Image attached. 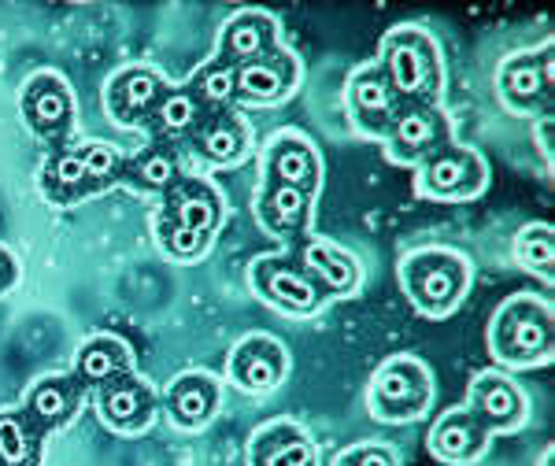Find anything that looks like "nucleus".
I'll list each match as a JSON object with an SVG mask.
<instances>
[{"label": "nucleus", "mask_w": 555, "mask_h": 466, "mask_svg": "<svg viewBox=\"0 0 555 466\" xmlns=\"http://www.w3.org/2000/svg\"><path fill=\"white\" fill-rule=\"evenodd\" d=\"M41 190L56 204H75V200L93 196L96 190H93V182H89L82 148H60L41 170Z\"/></svg>", "instance_id": "obj_29"}, {"label": "nucleus", "mask_w": 555, "mask_h": 466, "mask_svg": "<svg viewBox=\"0 0 555 466\" xmlns=\"http://www.w3.org/2000/svg\"><path fill=\"white\" fill-rule=\"evenodd\" d=\"M248 282H253L256 297L263 303H271L274 311L293 319H308L326 303V297L315 289L308 274H304L300 259L293 253H271L259 256L248 267Z\"/></svg>", "instance_id": "obj_7"}, {"label": "nucleus", "mask_w": 555, "mask_h": 466, "mask_svg": "<svg viewBox=\"0 0 555 466\" xmlns=\"http://www.w3.org/2000/svg\"><path fill=\"white\" fill-rule=\"evenodd\" d=\"M248 466H319V444L300 423L274 418L248 441Z\"/></svg>", "instance_id": "obj_23"}, {"label": "nucleus", "mask_w": 555, "mask_h": 466, "mask_svg": "<svg viewBox=\"0 0 555 466\" xmlns=\"http://www.w3.org/2000/svg\"><path fill=\"white\" fill-rule=\"evenodd\" d=\"M193 96L204 104V112H222V107H237V67L227 60L211 56L190 75Z\"/></svg>", "instance_id": "obj_30"}, {"label": "nucleus", "mask_w": 555, "mask_h": 466, "mask_svg": "<svg viewBox=\"0 0 555 466\" xmlns=\"http://www.w3.org/2000/svg\"><path fill=\"white\" fill-rule=\"evenodd\" d=\"M219 400H222V385H219L215 374L185 371V374H178L171 385H167L164 407H167L171 426L185 429V433H196V429H204L215 418Z\"/></svg>", "instance_id": "obj_22"}, {"label": "nucleus", "mask_w": 555, "mask_h": 466, "mask_svg": "<svg viewBox=\"0 0 555 466\" xmlns=\"http://www.w3.org/2000/svg\"><path fill=\"white\" fill-rule=\"evenodd\" d=\"M293 256L300 259L304 274L315 282V289L326 300L356 297V293H360V282H363L360 259L352 253H345L341 245H334V241L311 233V237H304L300 245H293Z\"/></svg>", "instance_id": "obj_17"}, {"label": "nucleus", "mask_w": 555, "mask_h": 466, "mask_svg": "<svg viewBox=\"0 0 555 466\" xmlns=\"http://www.w3.org/2000/svg\"><path fill=\"white\" fill-rule=\"evenodd\" d=\"M400 289L423 319H449L470 289V259L455 248H415L400 259Z\"/></svg>", "instance_id": "obj_3"}, {"label": "nucleus", "mask_w": 555, "mask_h": 466, "mask_svg": "<svg viewBox=\"0 0 555 466\" xmlns=\"http://www.w3.org/2000/svg\"><path fill=\"white\" fill-rule=\"evenodd\" d=\"M23 119L44 141L67 138L70 122H75V96L64 78L49 75V70L34 75L23 89Z\"/></svg>", "instance_id": "obj_21"}, {"label": "nucleus", "mask_w": 555, "mask_h": 466, "mask_svg": "<svg viewBox=\"0 0 555 466\" xmlns=\"http://www.w3.org/2000/svg\"><path fill=\"white\" fill-rule=\"evenodd\" d=\"M378 67L400 104H441L444 60L434 34L415 23L392 26L382 38Z\"/></svg>", "instance_id": "obj_2"}, {"label": "nucleus", "mask_w": 555, "mask_h": 466, "mask_svg": "<svg viewBox=\"0 0 555 466\" xmlns=\"http://www.w3.org/2000/svg\"><path fill=\"white\" fill-rule=\"evenodd\" d=\"M15 277H20V271H15V259L8 256V248H4V245H0V293L12 289Z\"/></svg>", "instance_id": "obj_36"}, {"label": "nucleus", "mask_w": 555, "mask_h": 466, "mask_svg": "<svg viewBox=\"0 0 555 466\" xmlns=\"http://www.w3.org/2000/svg\"><path fill=\"white\" fill-rule=\"evenodd\" d=\"M171 89L164 75L156 67H145V64H133V67H122L119 75L107 82L104 89V107L119 127H149L152 112L156 104L164 101V93Z\"/></svg>", "instance_id": "obj_15"}, {"label": "nucleus", "mask_w": 555, "mask_h": 466, "mask_svg": "<svg viewBox=\"0 0 555 466\" xmlns=\"http://www.w3.org/2000/svg\"><path fill=\"white\" fill-rule=\"evenodd\" d=\"M397 93H392L389 78L382 75L378 60L371 64H360L348 75L345 82V112H348V122L360 138H371V141H382V133L389 130L392 115L400 112Z\"/></svg>", "instance_id": "obj_11"}, {"label": "nucleus", "mask_w": 555, "mask_h": 466, "mask_svg": "<svg viewBox=\"0 0 555 466\" xmlns=\"http://www.w3.org/2000/svg\"><path fill=\"white\" fill-rule=\"evenodd\" d=\"M334 466H397V452H392L389 444L363 441V444L345 448V452L334 459Z\"/></svg>", "instance_id": "obj_34"}, {"label": "nucleus", "mask_w": 555, "mask_h": 466, "mask_svg": "<svg viewBox=\"0 0 555 466\" xmlns=\"http://www.w3.org/2000/svg\"><path fill=\"white\" fill-rule=\"evenodd\" d=\"M452 119L441 104H404L382 133L385 156L400 167H418L437 148L452 145Z\"/></svg>", "instance_id": "obj_8"}, {"label": "nucleus", "mask_w": 555, "mask_h": 466, "mask_svg": "<svg viewBox=\"0 0 555 466\" xmlns=\"http://www.w3.org/2000/svg\"><path fill=\"white\" fill-rule=\"evenodd\" d=\"M82 148V159H86V170H89V182H93V190L101 193L107 185L122 182V152L104 145V141H89V145H78Z\"/></svg>", "instance_id": "obj_33"}, {"label": "nucleus", "mask_w": 555, "mask_h": 466, "mask_svg": "<svg viewBox=\"0 0 555 466\" xmlns=\"http://www.w3.org/2000/svg\"><path fill=\"white\" fill-rule=\"evenodd\" d=\"M82 392L86 385L75 378V374H56V378H41L26 392V407L23 415L30 418L41 433H52V429L67 426L75 418V411L82 407Z\"/></svg>", "instance_id": "obj_25"}, {"label": "nucleus", "mask_w": 555, "mask_h": 466, "mask_svg": "<svg viewBox=\"0 0 555 466\" xmlns=\"http://www.w3.org/2000/svg\"><path fill=\"white\" fill-rule=\"evenodd\" d=\"M463 407L492 433H515L530 418V400L522 385L504 371H478L467 385V403Z\"/></svg>", "instance_id": "obj_10"}, {"label": "nucleus", "mask_w": 555, "mask_h": 466, "mask_svg": "<svg viewBox=\"0 0 555 466\" xmlns=\"http://www.w3.org/2000/svg\"><path fill=\"white\" fill-rule=\"evenodd\" d=\"M489 185V164L478 148L470 145H452L437 148L434 156H426L423 164L415 167V193L423 200H437V204H463L481 196Z\"/></svg>", "instance_id": "obj_5"}, {"label": "nucleus", "mask_w": 555, "mask_h": 466, "mask_svg": "<svg viewBox=\"0 0 555 466\" xmlns=\"http://www.w3.org/2000/svg\"><path fill=\"white\" fill-rule=\"evenodd\" d=\"M289 374V352L271 334H248L234 345L227 360V378L248 397H267Z\"/></svg>", "instance_id": "obj_13"}, {"label": "nucleus", "mask_w": 555, "mask_h": 466, "mask_svg": "<svg viewBox=\"0 0 555 466\" xmlns=\"http://www.w3.org/2000/svg\"><path fill=\"white\" fill-rule=\"evenodd\" d=\"M537 145H541L544 164H552V115H541V119H537Z\"/></svg>", "instance_id": "obj_35"}, {"label": "nucleus", "mask_w": 555, "mask_h": 466, "mask_svg": "<svg viewBox=\"0 0 555 466\" xmlns=\"http://www.w3.org/2000/svg\"><path fill=\"white\" fill-rule=\"evenodd\" d=\"M222 215H227V204H222V193L215 190L208 178L182 174L171 190L164 193V204H159V211H156V226L215 241V233L222 226Z\"/></svg>", "instance_id": "obj_9"}, {"label": "nucleus", "mask_w": 555, "mask_h": 466, "mask_svg": "<svg viewBox=\"0 0 555 466\" xmlns=\"http://www.w3.org/2000/svg\"><path fill=\"white\" fill-rule=\"evenodd\" d=\"M204 115L208 112H204V104L193 96L190 86H171L149 119L152 141H167V145H171L175 138H190V133L201 127Z\"/></svg>", "instance_id": "obj_28"}, {"label": "nucleus", "mask_w": 555, "mask_h": 466, "mask_svg": "<svg viewBox=\"0 0 555 466\" xmlns=\"http://www.w3.org/2000/svg\"><path fill=\"white\" fill-rule=\"evenodd\" d=\"M96 411H101V423L107 429L122 437H133V433H145L152 426L159 411V397L156 389L138 378V374H119V378L96 385Z\"/></svg>", "instance_id": "obj_14"}, {"label": "nucleus", "mask_w": 555, "mask_h": 466, "mask_svg": "<svg viewBox=\"0 0 555 466\" xmlns=\"http://www.w3.org/2000/svg\"><path fill=\"white\" fill-rule=\"evenodd\" d=\"M496 93L507 112L515 115H552V93H555V44L544 41L537 49L512 52L496 67Z\"/></svg>", "instance_id": "obj_6"}, {"label": "nucleus", "mask_w": 555, "mask_h": 466, "mask_svg": "<svg viewBox=\"0 0 555 466\" xmlns=\"http://www.w3.org/2000/svg\"><path fill=\"white\" fill-rule=\"evenodd\" d=\"M282 49V26L271 12L263 8H237L219 30V44H215V56L227 60V64H253L259 56H271Z\"/></svg>", "instance_id": "obj_18"}, {"label": "nucleus", "mask_w": 555, "mask_h": 466, "mask_svg": "<svg viewBox=\"0 0 555 466\" xmlns=\"http://www.w3.org/2000/svg\"><path fill=\"white\" fill-rule=\"evenodd\" d=\"M259 167H263V178H259V182L289 185V190L319 196L322 156H319V148L311 145V138H304L300 130H278L274 138L263 145Z\"/></svg>", "instance_id": "obj_12"}, {"label": "nucleus", "mask_w": 555, "mask_h": 466, "mask_svg": "<svg viewBox=\"0 0 555 466\" xmlns=\"http://www.w3.org/2000/svg\"><path fill=\"white\" fill-rule=\"evenodd\" d=\"M515 259L541 282L555 277V233L548 222H530L515 233Z\"/></svg>", "instance_id": "obj_32"}, {"label": "nucleus", "mask_w": 555, "mask_h": 466, "mask_svg": "<svg viewBox=\"0 0 555 466\" xmlns=\"http://www.w3.org/2000/svg\"><path fill=\"white\" fill-rule=\"evenodd\" d=\"M182 174H185L182 159H178L175 145H167V141H152V145L141 148L138 156L122 159V182L138 185V190H145V193L164 196Z\"/></svg>", "instance_id": "obj_26"}, {"label": "nucleus", "mask_w": 555, "mask_h": 466, "mask_svg": "<svg viewBox=\"0 0 555 466\" xmlns=\"http://www.w3.org/2000/svg\"><path fill=\"white\" fill-rule=\"evenodd\" d=\"M300 86V60L289 49H278L271 56H259L253 64L237 67V104L274 107L289 101Z\"/></svg>", "instance_id": "obj_19"}, {"label": "nucleus", "mask_w": 555, "mask_h": 466, "mask_svg": "<svg viewBox=\"0 0 555 466\" xmlns=\"http://www.w3.org/2000/svg\"><path fill=\"white\" fill-rule=\"evenodd\" d=\"M185 141H190L193 156L208 167H237L253 156V127L237 107L208 112Z\"/></svg>", "instance_id": "obj_16"}, {"label": "nucleus", "mask_w": 555, "mask_h": 466, "mask_svg": "<svg viewBox=\"0 0 555 466\" xmlns=\"http://www.w3.org/2000/svg\"><path fill=\"white\" fill-rule=\"evenodd\" d=\"M41 437L23 411H0V466H38Z\"/></svg>", "instance_id": "obj_31"}, {"label": "nucleus", "mask_w": 555, "mask_h": 466, "mask_svg": "<svg viewBox=\"0 0 555 466\" xmlns=\"http://www.w3.org/2000/svg\"><path fill=\"white\" fill-rule=\"evenodd\" d=\"M133 371V355H130V345L112 334H96L89 337L82 348H78V366H75V378L82 385H104L119 374H130Z\"/></svg>", "instance_id": "obj_27"}, {"label": "nucleus", "mask_w": 555, "mask_h": 466, "mask_svg": "<svg viewBox=\"0 0 555 466\" xmlns=\"http://www.w3.org/2000/svg\"><path fill=\"white\" fill-rule=\"evenodd\" d=\"M489 352L507 371H530L552 363L555 352V315L552 303L533 293H515L492 311Z\"/></svg>", "instance_id": "obj_1"}, {"label": "nucleus", "mask_w": 555, "mask_h": 466, "mask_svg": "<svg viewBox=\"0 0 555 466\" xmlns=\"http://www.w3.org/2000/svg\"><path fill=\"white\" fill-rule=\"evenodd\" d=\"M256 222L271 233V237L285 241V245H300L304 237H311V222H315V196L289 190V185L259 182Z\"/></svg>", "instance_id": "obj_20"}, {"label": "nucleus", "mask_w": 555, "mask_h": 466, "mask_svg": "<svg viewBox=\"0 0 555 466\" xmlns=\"http://www.w3.org/2000/svg\"><path fill=\"white\" fill-rule=\"evenodd\" d=\"M426 448L434 459H441L449 466H470L486 455L489 429L481 426L467 407H449L434 423V429H429Z\"/></svg>", "instance_id": "obj_24"}, {"label": "nucleus", "mask_w": 555, "mask_h": 466, "mask_svg": "<svg viewBox=\"0 0 555 466\" xmlns=\"http://www.w3.org/2000/svg\"><path fill=\"white\" fill-rule=\"evenodd\" d=\"M434 374L418 355H389L371 378L366 407L378 423H415L434 403Z\"/></svg>", "instance_id": "obj_4"}, {"label": "nucleus", "mask_w": 555, "mask_h": 466, "mask_svg": "<svg viewBox=\"0 0 555 466\" xmlns=\"http://www.w3.org/2000/svg\"><path fill=\"white\" fill-rule=\"evenodd\" d=\"M537 466H555V448H544V452H541V463H537Z\"/></svg>", "instance_id": "obj_37"}]
</instances>
